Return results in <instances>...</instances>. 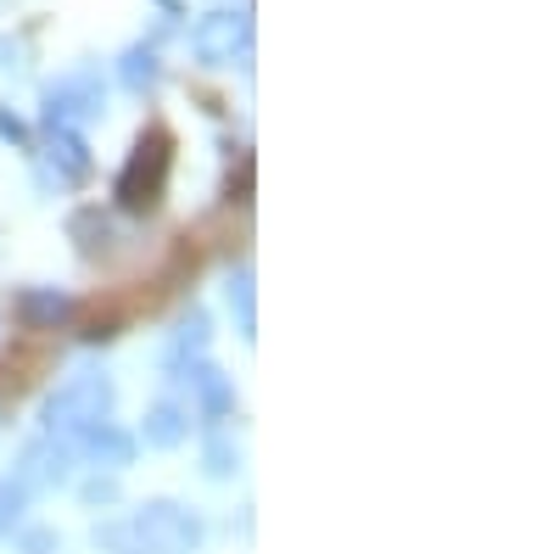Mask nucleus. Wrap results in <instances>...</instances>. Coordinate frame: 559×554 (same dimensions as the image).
Masks as SVG:
<instances>
[{
    "label": "nucleus",
    "instance_id": "f257e3e1",
    "mask_svg": "<svg viewBox=\"0 0 559 554\" xmlns=\"http://www.w3.org/2000/svg\"><path fill=\"white\" fill-rule=\"evenodd\" d=\"M112 381L102 376V369H79V376H68L51 398H45V409H39V432L45 437H57V443H68V448H79L96 426H107L112 421Z\"/></svg>",
    "mask_w": 559,
    "mask_h": 554
},
{
    "label": "nucleus",
    "instance_id": "f03ea898",
    "mask_svg": "<svg viewBox=\"0 0 559 554\" xmlns=\"http://www.w3.org/2000/svg\"><path fill=\"white\" fill-rule=\"evenodd\" d=\"M207 538L202 516L174 498H152L134 516H123V549L129 554H197Z\"/></svg>",
    "mask_w": 559,
    "mask_h": 554
},
{
    "label": "nucleus",
    "instance_id": "7ed1b4c3",
    "mask_svg": "<svg viewBox=\"0 0 559 554\" xmlns=\"http://www.w3.org/2000/svg\"><path fill=\"white\" fill-rule=\"evenodd\" d=\"M102 107H107V84L96 68H79L68 79L45 84V123H57V129H79L90 118H102Z\"/></svg>",
    "mask_w": 559,
    "mask_h": 554
},
{
    "label": "nucleus",
    "instance_id": "20e7f679",
    "mask_svg": "<svg viewBox=\"0 0 559 554\" xmlns=\"http://www.w3.org/2000/svg\"><path fill=\"white\" fill-rule=\"evenodd\" d=\"M191 51L207 68H236L252 57V17L247 12H207L191 28Z\"/></svg>",
    "mask_w": 559,
    "mask_h": 554
},
{
    "label": "nucleus",
    "instance_id": "39448f33",
    "mask_svg": "<svg viewBox=\"0 0 559 554\" xmlns=\"http://www.w3.org/2000/svg\"><path fill=\"white\" fill-rule=\"evenodd\" d=\"M73 465H79V448H68V443H57V437H45V432H39V437H28V443H23L12 476L23 482V493H28V498H39V493L68 487Z\"/></svg>",
    "mask_w": 559,
    "mask_h": 554
},
{
    "label": "nucleus",
    "instance_id": "423d86ee",
    "mask_svg": "<svg viewBox=\"0 0 559 554\" xmlns=\"http://www.w3.org/2000/svg\"><path fill=\"white\" fill-rule=\"evenodd\" d=\"M163 174H168V146H163V134H152V141H140L129 168L118 174V202L123 208H152L157 191H163Z\"/></svg>",
    "mask_w": 559,
    "mask_h": 554
},
{
    "label": "nucleus",
    "instance_id": "0eeeda50",
    "mask_svg": "<svg viewBox=\"0 0 559 554\" xmlns=\"http://www.w3.org/2000/svg\"><path fill=\"white\" fill-rule=\"evenodd\" d=\"M174 381L191 387V403H197V414H202L207 426H224L229 414H236V381H229L213 358H197L191 369H179Z\"/></svg>",
    "mask_w": 559,
    "mask_h": 554
},
{
    "label": "nucleus",
    "instance_id": "6e6552de",
    "mask_svg": "<svg viewBox=\"0 0 559 554\" xmlns=\"http://www.w3.org/2000/svg\"><path fill=\"white\" fill-rule=\"evenodd\" d=\"M45 168H51L57 185H79V179L90 174V146H84V134H79V129L45 123Z\"/></svg>",
    "mask_w": 559,
    "mask_h": 554
},
{
    "label": "nucleus",
    "instance_id": "1a4fd4ad",
    "mask_svg": "<svg viewBox=\"0 0 559 554\" xmlns=\"http://www.w3.org/2000/svg\"><path fill=\"white\" fill-rule=\"evenodd\" d=\"M79 459L90 471H107V476H118V471H129L134 465V437L129 432H118L112 421L107 426H96L84 443H79Z\"/></svg>",
    "mask_w": 559,
    "mask_h": 554
},
{
    "label": "nucleus",
    "instance_id": "9d476101",
    "mask_svg": "<svg viewBox=\"0 0 559 554\" xmlns=\"http://www.w3.org/2000/svg\"><path fill=\"white\" fill-rule=\"evenodd\" d=\"M207 342H213V331H207V314L202 308H191L174 326V337H168V347H163V364H168V376H179V369H191L197 358H207Z\"/></svg>",
    "mask_w": 559,
    "mask_h": 554
},
{
    "label": "nucleus",
    "instance_id": "9b49d317",
    "mask_svg": "<svg viewBox=\"0 0 559 554\" xmlns=\"http://www.w3.org/2000/svg\"><path fill=\"white\" fill-rule=\"evenodd\" d=\"M68 314H73V297L57 286H23L17 292V319L28 331H57V326H68Z\"/></svg>",
    "mask_w": 559,
    "mask_h": 554
},
{
    "label": "nucleus",
    "instance_id": "f8f14e48",
    "mask_svg": "<svg viewBox=\"0 0 559 554\" xmlns=\"http://www.w3.org/2000/svg\"><path fill=\"white\" fill-rule=\"evenodd\" d=\"M140 437H146V448H179L185 437H191V414H185L174 398H163V403L146 409V426H140Z\"/></svg>",
    "mask_w": 559,
    "mask_h": 554
},
{
    "label": "nucleus",
    "instance_id": "ddd939ff",
    "mask_svg": "<svg viewBox=\"0 0 559 554\" xmlns=\"http://www.w3.org/2000/svg\"><path fill=\"white\" fill-rule=\"evenodd\" d=\"M118 79H123V90H134V96H146V90H157L163 62H157L152 45H129V51H123V68H118Z\"/></svg>",
    "mask_w": 559,
    "mask_h": 554
},
{
    "label": "nucleus",
    "instance_id": "4468645a",
    "mask_svg": "<svg viewBox=\"0 0 559 554\" xmlns=\"http://www.w3.org/2000/svg\"><path fill=\"white\" fill-rule=\"evenodd\" d=\"M224 297H229V308H236V319H241V337L252 342L258 337V297H252V269L247 263L224 274Z\"/></svg>",
    "mask_w": 559,
    "mask_h": 554
},
{
    "label": "nucleus",
    "instance_id": "2eb2a0df",
    "mask_svg": "<svg viewBox=\"0 0 559 554\" xmlns=\"http://www.w3.org/2000/svg\"><path fill=\"white\" fill-rule=\"evenodd\" d=\"M202 471L213 476V482H229L241 471V448H236V437H229L224 426H213L207 432V448H202Z\"/></svg>",
    "mask_w": 559,
    "mask_h": 554
},
{
    "label": "nucleus",
    "instance_id": "dca6fc26",
    "mask_svg": "<svg viewBox=\"0 0 559 554\" xmlns=\"http://www.w3.org/2000/svg\"><path fill=\"white\" fill-rule=\"evenodd\" d=\"M28 493H23V482L17 476H0V538H12L17 527H23V510H28Z\"/></svg>",
    "mask_w": 559,
    "mask_h": 554
},
{
    "label": "nucleus",
    "instance_id": "f3484780",
    "mask_svg": "<svg viewBox=\"0 0 559 554\" xmlns=\"http://www.w3.org/2000/svg\"><path fill=\"white\" fill-rule=\"evenodd\" d=\"M79 498H84V510H107V504H118V482L107 471H96V476L79 487Z\"/></svg>",
    "mask_w": 559,
    "mask_h": 554
},
{
    "label": "nucleus",
    "instance_id": "a211bd4d",
    "mask_svg": "<svg viewBox=\"0 0 559 554\" xmlns=\"http://www.w3.org/2000/svg\"><path fill=\"white\" fill-rule=\"evenodd\" d=\"M0 141H12V146H28V123H23L17 113H7V107H0Z\"/></svg>",
    "mask_w": 559,
    "mask_h": 554
},
{
    "label": "nucleus",
    "instance_id": "6ab92c4d",
    "mask_svg": "<svg viewBox=\"0 0 559 554\" xmlns=\"http://www.w3.org/2000/svg\"><path fill=\"white\" fill-rule=\"evenodd\" d=\"M51 549H62V538H57L51 527H39V532L23 538V554H51Z\"/></svg>",
    "mask_w": 559,
    "mask_h": 554
},
{
    "label": "nucleus",
    "instance_id": "aec40b11",
    "mask_svg": "<svg viewBox=\"0 0 559 554\" xmlns=\"http://www.w3.org/2000/svg\"><path fill=\"white\" fill-rule=\"evenodd\" d=\"M7 68H23V45L17 39H0V73Z\"/></svg>",
    "mask_w": 559,
    "mask_h": 554
}]
</instances>
